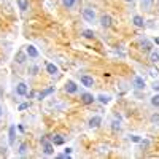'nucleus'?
I'll return each instance as SVG.
<instances>
[{
	"instance_id": "cd10ccee",
	"label": "nucleus",
	"mask_w": 159,
	"mask_h": 159,
	"mask_svg": "<svg viewBox=\"0 0 159 159\" xmlns=\"http://www.w3.org/2000/svg\"><path fill=\"white\" fill-rule=\"evenodd\" d=\"M157 73H159V72H157V70H154V69H151V70H150V75H151V76H157Z\"/></svg>"
},
{
	"instance_id": "1a4fd4ad",
	"label": "nucleus",
	"mask_w": 159,
	"mask_h": 159,
	"mask_svg": "<svg viewBox=\"0 0 159 159\" xmlns=\"http://www.w3.org/2000/svg\"><path fill=\"white\" fill-rule=\"evenodd\" d=\"M94 100H96V97L92 96V94H89V92H84V94H81V102L86 103V105H91Z\"/></svg>"
},
{
	"instance_id": "f03ea898",
	"label": "nucleus",
	"mask_w": 159,
	"mask_h": 159,
	"mask_svg": "<svg viewBox=\"0 0 159 159\" xmlns=\"http://www.w3.org/2000/svg\"><path fill=\"white\" fill-rule=\"evenodd\" d=\"M42 145H43V153L46 156L54 154V145H52V142H48V139H42Z\"/></svg>"
},
{
	"instance_id": "39448f33",
	"label": "nucleus",
	"mask_w": 159,
	"mask_h": 159,
	"mask_svg": "<svg viewBox=\"0 0 159 159\" xmlns=\"http://www.w3.org/2000/svg\"><path fill=\"white\" fill-rule=\"evenodd\" d=\"M100 124H102V118H100V116H92V118L89 119V123H88V126H89L91 129H97Z\"/></svg>"
},
{
	"instance_id": "9b49d317",
	"label": "nucleus",
	"mask_w": 159,
	"mask_h": 159,
	"mask_svg": "<svg viewBox=\"0 0 159 159\" xmlns=\"http://www.w3.org/2000/svg\"><path fill=\"white\" fill-rule=\"evenodd\" d=\"M51 142H52V145H54V147H56V145H57V147H59V145H64L65 139H64L62 135L56 134V135H51Z\"/></svg>"
},
{
	"instance_id": "0eeeda50",
	"label": "nucleus",
	"mask_w": 159,
	"mask_h": 159,
	"mask_svg": "<svg viewBox=\"0 0 159 159\" xmlns=\"http://www.w3.org/2000/svg\"><path fill=\"white\" fill-rule=\"evenodd\" d=\"M81 84H83L84 88H92V86H94V80H92V76L83 75V76H81Z\"/></svg>"
},
{
	"instance_id": "a211bd4d",
	"label": "nucleus",
	"mask_w": 159,
	"mask_h": 159,
	"mask_svg": "<svg viewBox=\"0 0 159 159\" xmlns=\"http://www.w3.org/2000/svg\"><path fill=\"white\" fill-rule=\"evenodd\" d=\"M15 132H16V126H11L10 127V145L15 143Z\"/></svg>"
},
{
	"instance_id": "412c9836",
	"label": "nucleus",
	"mask_w": 159,
	"mask_h": 159,
	"mask_svg": "<svg viewBox=\"0 0 159 159\" xmlns=\"http://www.w3.org/2000/svg\"><path fill=\"white\" fill-rule=\"evenodd\" d=\"M94 32H92V30H89V29H86V30H83V37L84 38H94Z\"/></svg>"
},
{
	"instance_id": "6e6552de",
	"label": "nucleus",
	"mask_w": 159,
	"mask_h": 159,
	"mask_svg": "<svg viewBox=\"0 0 159 159\" xmlns=\"http://www.w3.org/2000/svg\"><path fill=\"white\" fill-rule=\"evenodd\" d=\"M25 52H27V56L29 57H38V49L34 46V45H29V46H25Z\"/></svg>"
},
{
	"instance_id": "6ab92c4d",
	"label": "nucleus",
	"mask_w": 159,
	"mask_h": 159,
	"mask_svg": "<svg viewBox=\"0 0 159 159\" xmlns=\"http://www.w3.org/2000/svg\"><path fill=\"white\" fill-rule=\"evenodd\" d=\"M16 2H18V7H19L21 11L27 10V0H16Z\"/></svg>"
},
{
	"instance_id": "393cba45",
	"label": "nucleus",
	"mask_w": 159,
	"mask_h": 159,
	"mask_svg": "<svg viewBox=\"0 0 159 159\" xmlns=\"http://www.w3.org/2000/svg\"><path fill=\"white\" fill-rule=\"evenodd\" d=\"M29 72H30V75H37L38 67H35V65H34V67H30V69H29Z\"/></svg>"
},
{
	"instance_id": "f257e3e1",
	"label": "nucleus",
	"mask_w": 159,
	"mask_h": 159,
	"mask_svg": "<svg viewBox=\"0 0 159 159\" xmlns=\"http://www.w3.org/2000/svg\"><path fill=\"white\" fill-rule=\"evenodd\" d=\"M83 19L86 22H96V11L92 10L91 7H86L83 10Z\"/></svg>"
},
{
	"instance_id": "aec40b11",
	"label": "nucleus",
	"mask_w": 159,
	"mask_h": 159,
	"mask_svg": "<svg viewBox=\"0 0 159 159\" xmlns=\"http://www.w3.org/2000/svg\"><path fill=\"white\" fill-rule=\"evenodd\" d=\"M140 45H142V49H145V51H150V49H151V45H150L148 40H143Z\"/></svg>"
},
{
	"instance_id": "9d476101",
	"label": "nucleus",
	"mask_w": 159,
	"mask_h": 159,
	"mask_svg": "<svg viewBox=\"0 0 159 159\" xmlns=\"http://www.w3.org/2000/svg\"><path fill=\"white\" fill-rule=\"evenodd\" d=\"M46 72H48L49 75H52V76H54V75H57L59 69H57V65H54L52 62H48V64H46Z\"/></svg>"
},
{
	"instance_id": "4468645a",
	"label": "nucleus",
	"mask_w": 159,
	"mask_h": 159,
	"mask_svg": "<svg viewBox=\"0 0 159 159\" xmlns=\"http://www.w3.org/2000/svg\"><path fill=\"white\" fill-rule=\"evenodd\" d=\"M132 22H134V25H135V27H143V25H145V21H143V18H142V16H139V15H135L134 18H132Z\"/></svg>"
},
{
	"instance_id": "20e7f679",
	"label": "nucleus",
	"mask_w": 159,
	"mask_h": 159,
	"mask_svg": "<svg viewBox=\"0 0 159 159\" xmlns=\"http://www.w3.org/2000/svg\"><path fill=\"white\" fill-rule=\"evenodd\" d=\"M65 91H67L69 94H76V92H78V86L75 84V81L69 80V81L65 83Z\"/></svg>"
},
{
	"instance_id": "7ed1b4c3",
	"label": "nucleus",
	"mask_w": 159,
	"mask_h": 159,
	"mask_svg": "<svg viewBox=\"0 0 159 159\" xmlns=\"http://www.w3.org/2000/svg\"><path fill=\"white\" fill-rule=\"evenodd\" d=\"M111 22H113V19H111L110 15H102V16H100V25H102L103 29L111 27Z\"/></svg>"
},
{
	"instance_id": "bb28decb",
	"label": "nucleus",
	"mask_w": 159,
	"mask_h": 159,
	"mask_svg": "<svg viewBox=\"0 0 159 159\" xmlns=\"http://www.w3.org/2000/svg\"><path fill=\"white\" fill-rule=\"evenodd\" d=\"M18 108H19V110L22 111V110H25V108H29V103H21V105H19Z\"/></svg>"
},
{
	"instance_id": "7c9ffc66",
	"label": "nucleus",
	"mask_w": 159,
	"mask_h": 159,
	"mask_svg": "<svg viewBox=\"0 0 159 159\" xmlns=\"http://www.w3.org/2000/svg\"><path fill=\"white\" fill-rule=\"evenodd\" d=\"M154 42H156V45H159V37H156V38H154Z\"/></svg>"
},
{
	"instance_id": "a878e982",
	"label": "nucleus",
	"mask_w": 159,
	"mask_h": 159,
	"mask_svg": "<svg viewBox=\"0 0 159 159\" xmlns=\"http://www.w3.org/2000/svg\"><path fill=\"white\" fill-rule=\"evenodd\" d=\"M151 88H153L154 91H159V81H153V84H151Z\"/></svg>"
},
{
	"instance_id": "423d86ee",
	"label": "nucleus",
	"mask_w": 159,
	"mask_h": 159,
	"mask_svg": "<svg viewBox=\"0 0 159 159\" xmlns=\"http://www.w3.org/2000/svg\"><path fill=\"white\" fill-rule=\"evenodd\" d=\"M27 92H29V88H27L25 83H19L16 86V94L18 96H27Z\"/></svg>"
},
{
	"instance_id": "f3484780",
	"label": "nucleus",
	"mask_w": 159,
	"mask_h": 159,
	"mask_svg": "<svg viewBox=\"0 0 159 159\" xmlns=\"http://www.w3.org/2000/svg\"><path fill=\"white\" fill-rule=\"evenodd\" d=\"M110 99H111L110 96H105V94H99V96H97V100H99L100 103H103V105H105V103H108Z\"/></svg>"
},
{
	"instance_id": "4be33fe9",
	"label": "nucleus",
	"mask_w": 159,
	"mask_h": 159,
	"mask_svg": "<svg viewBox=\"0 0 159 159\" xmlns=\"http://www.w3.org/2000/svg\"><path fill=\"white\" fill-rule=\"evenodd\" d=\"M151 105H153V107H159V94L151 97Z\"/></svg>"
},
{
	"instance_id": "c756f323",
	"label": "nucleus",
	"mask_w": 159,
	"mask_h": 159,
	"mask_svg": "<svg viewBox=\"0 0 159 159\" xmlns=\"http://www.w3.org/2000/svg\"><path fill=\"white\" fill-rule=\"evenodd\" d=\"M113 129H119V123L115 121V123H113Z\"/></svg>"
},
{
	"instance_id": "473e14b6",
	"label": "nucleus",
	"mask_w": 159,
	"mask_h": 159,
	"mask_svg": "<svg viewBox=\"0 0 159 159\" xmlns=\"http://www.w3.org/2000/svg\"><path fill=\"white\" fill-rule=\"evenodd\" d=\"M143 2H153V0H143Z\"/></svg>"
},
{
	"instance_id": "f8f14e48",
	"label": "nucleus",
	"mask_w": 159,
	"mask_h": 159,
	"mask_svg": "<svg viewBox=\"0 0 159 159\" xmlns=\"http://www.w3.org/2000/svg\"><path fill=\"white\" fill-rule=\"evenodd\" d=\"M134 88L135 89H145V80L142 76H135L134 78Z\"/></svg>"
},
{
	"instance_id": "5701e85b",
	"label": "nucleus",
	"mask_w": 159,
	"mask_h": 159,
	"mask_svg": "<svg viewBox=\"0 0 159 159\" xmlns=\"http://www.w3.org/2000/svg\"><path fill=\"white\" fill-rule=\"evenodd\" d=\"M129 139H130V142H134V143H142V140H143L140 135H130Z\"/></svg>"
},
{
	"instance_id": "dca6fc26",
	"label": "nucleus",
	"mask_w": 159,
	"mask_h": 159,
	"mask_svg": "<svg viewBox=\"0 0 159 159\" xmlns=\"http://www.w3.org/2000/svg\"><path fill=\"white\" fill-rule=\"evenodd\" d=\"M76 2H78V0H62V5L65 8H73L76 5Z\"/></svg>"
},
{
	"instance_id": "b1692460",
	"label": "nucleus",
	"mask_w": 159,
	"mask_h": 159,
	"mask_svg": "<svg viewBox=\"0 0 159 159\" xmlns=\"http://www.w3.org/2000/svg\"><path fill=\"white\" fill-rule=\"evenodd\" d=\"M25 150H27V145L22 143L21 147H19V154H21V156H24V154H25Z\"/></svg>"
},
{
	"instance_id": "72a5a7b5",
	"label": "nucleus",
	"mask_w": 159,
	"mask_h": 159,
	"mask_svg": "<svg viewBox=\"0 0 159 159\" xmlns=\"http://www.w3.org/2000/svg\"><path fill=\"white\" fill-rule=\"evenodd\" d=\"M126 2H134V0H126Z\"/></svg>"
},
{
	"instance_id": "2f4dec72",
	"label": "nucleus",
	"mask_w": 159,
	"mask_h": 159,
	"mask_svg": "<svg viewBox=\"0 0 159 159\" xmlns=\"http://www.w3.org/2000/svg\"><path fill=\"white\" fill-rule=\"evenodd\" d=\"M2 111H3V110H2V107H0V116H2Z\"/></svg>"
},
{
	"instance_id": "ddd939ff",
	"label": "nucleus",
	"mask_w": 159,
	"mask_h": 159,
	"mask_svg": "<svg viewBox=\"0 0 159 159\" xmlns=\"http://www.w3.org/2000/svg\"><path fill=\"white\" fill-rule=\"evenodd\" d=\"M25 61H27V52L18 51V52H16V62H18V64H24Z\"/></svg>"
},
{
	"instance_id": "c85d7f7f",
	"label": "nucleus",
	"mask_w": 159,
	"mask_h": 159,
	"mask_svg": "<svg viewBox=\"0 0 159 159\" xmlns=\"http://www.w3.org/2000/svg\"><path fill=\"white\" fill-rule=\"evenodd\" d=\"M65 154L70 156V154H72V148H65Z\"/></svg>"
},
{
	"instance_id": "2eb2a0df",
	"label": "nucleus",
	"mask_w": 159,
	"mask_h": 159,
	"mask_svg": "<svg viewBox=\"0 0 159 159\" xmlns=\"http://www.w3.org/2000/svg\"><path fill=\"white\" fill-rule=\"evenodd\" d=\"M150 62L151 64L159 62V51H150Z\"/></svg>"
}]
</instances>
